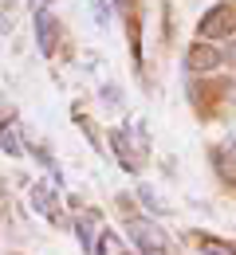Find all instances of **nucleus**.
<instances>
[{
  "instance_id": "423d86ee",
  "label": "nucleus",
  "mask_w": 236,
  "mask_h": 255,
  "mask_svg": "<svg viewBox=\"0 0 236 255\" xmlns=\"http://www.w3.org/2000/svg\"><path fill=\"white\" fill-rule=\"evenodd\" d=\"M110 145H114V153H118V161H122V169L134 173L138 169V153H134V145H130V137H126V129H110Z\"/></svg>"
},
{
  "instance_id": "20e7f679",
  "label": "nucleus",
  "mask_w": 236,
  "mask_h": 255,
  "mask_svg": "<svg viewBox=\"0 0 236 255\" xmlns=\"http://www.w3.org/2000/svg\"><path fill=\"white\" fill-rule=\"evenodd\" d=\"M35 39H39V51L43 55H51L55 47H59V20L51 16V12H35Z\"/></svg>"
},
{
  "instance_id": "6e6552de",
  "label": "nucleus",
  "mask_w": 236,
  "mask_h": 255,
  "mask_svg": "<svg viewBox=\"0 0 236 255\" xmlns=\"http://www.w3.org/2000/svg\"><path fill=\"white\" fill-rule=\"evenodd\" d=\"M201 252L205 255H236V248L225 244V240H217V236H201Z\"/></svg>"
},
{
  "instance_id": "f03ea898",
  "label": "nucleus",
  "mask_w": 236,
  "mask_h": 255,
  "mask_svg": "<svg viewBox=\"0 0 236 255\" xmlns=\"http://www.w3.org/2000/svg\"><path fill=\"white\" fill-rule=\"evenodd\" d=\"M197 35H201L205 43L236 35V8L233 4H213V8L201 16V24H197Z\"/></svg>"
},
{
  "instance_id": "7ed1b4c3",
  "label": "nucleus",
  "mask_w": 236,
  "mask_h": 255,
  "mask_svg": "<svg viewBox=\"0 0 236 255\" xmlns=\"http://www.w3.org/2000/svg\"><path fill=\"white\" fill-rule=\"evenodd\" d=\"M221 63H225V51L213 47V43H205V39H197V43L185 51V67H189L193 75H209V71H217Z\"/></svg>"
},
{
  "instance_id": "f257e3e1",
  "label": "nucleus",
  "mask_w": 236,
  "mask_h": 255,
  "mask_svg": "<svg viewBox=\"0 0 236 255\" xmlns=\"http://www.w3.org/2000/svg\"><path fill=\"white\" fill-rule=\"evenodd\" d=\"M126 236L134 240V248H142V255H169V240L166 232L158 228L154 220H146V216H134V220H126Z\"/></svg>"
},
{
  "instance_id": "1a4fd4ad",
  "label": "nucleus",
  "mask_w": 236,
  "mask_h": 255,
  "mask_svg": "<svg viewBox=\"0 0 236 255\" xmlns=\"http://www.w3.org/2000/svg\"><path fill=\"white\" fill-rule=\"evenodd\" d=\"M138 200H142L146 208H154V212H166V200H162V196H158L154 189H146V185L138 189Z\"/></svg>"
},
{
  "instance_id": "9d476101",
  "label": "nucleus",
  "mask_w": 236,
  "mask_h": 255,
  "mask_svg": "<svg viewBox=\"0 0 236 255\" xmlns=\"http://www.w3.org/2000/svg\"><path fill=\"white\" fill-rule=\"evenodd\" d=\"M95 252L99 255H122V244L114 236H102V244H95Z\"/></svg>"
},
{
  "instance_id": "f8f14e48",
  "label": "nucleus",
  "mask_w": 236,
  "mask_h": 255,
  "mask_svg": "<svg viewBox=\"0 0 236 255\" xmlns=\"http://www.w3.org/2000/svg\"><path fill=\"white\" fill-rule=\"evenodd\" d=\"M118 4H122V8H130V4H134V0H118Z\"/></svg>"
},
{
  "instance_id": "0eeeda50",
  "label": "nucleus",
  "mask_w": 236,
  "mask_h": 255,
  "mask_svg": "<svg viewBox=\"0 0 236 255\" xmlns=\"http://www.w3.org/2000/svg\"><path fill=\"white\" fill-rule=\"evenodd\" d=\"M75 236L83 240V248H87V252H95V216H83V220L75 224Z\"/></svg>"
},
{
  "instance_id": "39448f33",
  "label": "nucleus",
  "mask_w": 236,
  "mask_h": 255,
  "mask_svg": "<svg viewBox=\"0 0 236 255\" xmlns=\"http://www.w3.org/2000/svg\"><path fill=\"white\" fill-rule=\"evenodd\" d=\"M32 204L43 212V216H51V220H63V212H59V192L51 189L47 181H39L32 189Z\"/></svg>"
},
{
  "instance_id": "9b49d317",
  "label": "nucleus",
  "mask_w": 236,
  "mask_h": 255,
  "mask_svg": "<svg viewBox=\"0 0 236 255\" xmlns=\"http://www.w3.org/2000/svg\"><path fill=\"white\" fill-rule=\"evenodd\" d=\"M225 59H229V63L236 67V35H233V43H229V51H225Z\"/></svg>"
}]
</instances>
